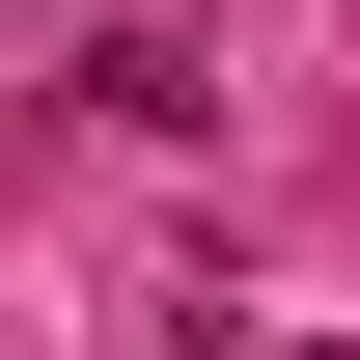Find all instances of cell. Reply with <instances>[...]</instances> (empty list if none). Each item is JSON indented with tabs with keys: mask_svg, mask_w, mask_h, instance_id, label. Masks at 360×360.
Returning <instances> with one entry per match:
<instances>
[{
	"mask_svg": "<svg viewBox=\"0 0 360 360\" xmlns=\"http://www.w3.org/2000/svg\"><path fill=\"white\" fill-rule=\"evenodd\" d=\"M84 111H111V139H194L222 56H194V28H84Z\"/></svg>",
	"mask_w": 360,
	"mask_h": 360,
	"instance_id": "6da1fadb",
	"label": "cell"
},
{
	"mask_svg": "<svg viewBox=\"0 0 360 360\" xmlns=\"http://www.w3.org/2000/svg\"><path fill=\"white\" fill-rule=\"evenodd\" d=\"M277 360H360V333H277Z\"/></svg>",
	"mask_w": 360,
	"mask_h": 360,
	"instance_id": "7a4b0ae2",
	"label": "cell"
}]
</instances>
